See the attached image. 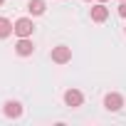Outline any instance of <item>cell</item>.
<instances>
[{
    "mask_svg": "<svg viewBox=\"0 0 126 126\" xmlns=\"http://www.w3.org/2000/svg\"><path fill=\"white\" fill-rule=\"evenodd\" d=\"M15 32V25L8 20V17H0V40H5V37H10Z\"/></svg>",
    "mask_w": 126,
    "mask_h": 126,
    "instance_id": "8",
    "label": "cell"
},
{
    "mask_svg": "<svg viewBox=\"0 0 126 126\" xmlns=\"http://www.w3.org/2000/svg\"><path fill=\"white\" fill-rule=\"evenodd\" d=\"M15 52H17L20 57H30V54L35 52L32 40H30V37H20V40H17V45H15Z\"/></svg>",
    "mask_w": 126,
    "mask_h": 126,
    "instance_id": "4",
    "label": "cell"
},
{
    "mask_svg": "<svg viewBox=\"0 0 126 126\" xmlns=\"http://www.w3.org/2000/svg\"><path fill=\"white\" fill-rule=\"evenodd\" d=\"M99 3H106V0H99Z\"/></svg>",
    "mask_w": 126,
    "mask_h": 126,
    "instance_id": "12",
    "label": "cell"
},
{
    "mask_svg": "<svg viewBox=\"0 0 126 126\" xmlns=\"http://www.w3.org/2000/svg\"><path fill=\"white\" fill-rule=\"evenodd\" d=\"M106 17H109V10H106V5H104V3L92 5V20H94V22H104Z\"/></svg>",
    "mask_w": 126,
    "mask_h": 126,
    "instance_id": "6",
    "label": "cell"
},
{
    "mask_svg": "<svg viewBox=\"0 0 126 126\" xmlns=\"http://www.w3.org/2000/svg\"><path fill=\"white\" fill-rule=\"evenodd\" d=\"M82 101H84V96H82L79 89H67V92H64V104H67V106L77 109V106H82Z\"/></svg>",
    "mask_w": 126,
    "mask_h": 126,
    "instance_id": "5",
    "label": "cell"
},
{
    "mask_svg": "<svg viewBox=\"0 0 126 126\" xmlns=\"http://www.w3.org/2000/svg\"><path fill=\"white\" fill-rule=\"evenodd\" d=\"M87 3H92V0H87Z\"/></svg>",
    "mask_w": 126,
    "mask_h": 126,
    "instance_id": "13",
    "label": "cell"
},
{
    "mask_svg": "<svg viewBox=\"0 0 126 126\" xmlns=\"http://www.w3.org/2000/svg\"><path fill=\"white\" fill-rule=\"evenodd\" d=\"M104 106H106V111H119L124 106V96L116 94V92H111V94L104 96Z\"/></svg>",
    "mask_w": 126,
    "mask_h": 126,
    "instance_id": "3",
    "label": "cell"
},
{
    "mask_svg": "<svg viewBox=\"0 0 126 126\" xmlns=\"http://www.w3.org/2000/svg\"><path fill=\"white\" fill-rule=\"evenodd\" d=\"M27 10H30V15H42V13L47 10V5H45V0H30V3H27Z\"/></svg>",
    "mask_w": 126,
    "mask_h": 126,
    "instance_id": "9",
    "label": "cell"
},
{
    "mask_svg": "<svg viewBox=\"0 0 126 126\" xmlns=\"http://www.w3.org/2000/svg\"><path fill=\"white\" fill-rule=\"evenodd\" d=\"M5 116H10V119H20L22 116V104L20 101H5Z\"/></svg>",
    "mask_w": 126,
    "mask_h": 126,
    "instance_id": "7",
    "label": "cell"
},
{
    "mask_svg": "<svg viewBox=\"0 0 126 126\" xmlns=\"http://www.w3.org/2000/svg\"><path fill=\"white\" fill-rule=\"evenodd\" d=\"M124 32H126V27H124Z\"/></svg>",
    "mask_w": 126,
    "mask_h": 126,
    "instance_id": "14",
    "label": "cell"
},
{
    "mask_svg": "<svg viewBox=\"0 0 126 126\" xmlns=\"http://www.w3.org/2000/svg\"><path fill=\"white\" fill-rule=\"evenodd\" d=\"M69 59H72V49H69L67 45L52 47V62H54V64H67Z\"/></svg>",
    "mask_w": 126,
    "mask_h": 126,
    "instance_id": "1",
    "label": "cell"
},
{
    "mask_svg": "<svg viewBox=\"0 0 126 126\" xmlns=\"http://www.w3.org/2000/svg\"><path fill=\"white\" fill-rule=\"evenodd\" d=\"M3 3H5V0H0V5H3Z\"/></svg>",
    "mask_w": 126,
    "mask_h": 126,
    "instance_id": "11",
    "label": "cell"
},
{
    "mask_svg": "<svg viewBox=\"0 0 126 126\" xmlns=\"http://www.w3.org/2000/svg\"><path fill=\"white\" fill-rule=\"evenodd\" d=\"M119 15L126 17V0H121V5H119Z\"/></svg>",
    "mask_w": 126,
    "mask_h": 126,
    "instance_id": "10",
    "label": "cell"
},
{
    "mask_svg": "<svg viewBox=\"0 0 126 126\" xmlns=\"http://www.w3.org/2000/svg\"><path fill=\"white\" fill-rule=\"evenodd\" d=\"M32 32H35V25H32L30 17H20V20L15 22V35H17V37H30Z\"/></svg>",
    "mask_w": 126,
    "mask_h": 126,
    "instance_id": "2",
    "label": "cell"
}]
</instances>
